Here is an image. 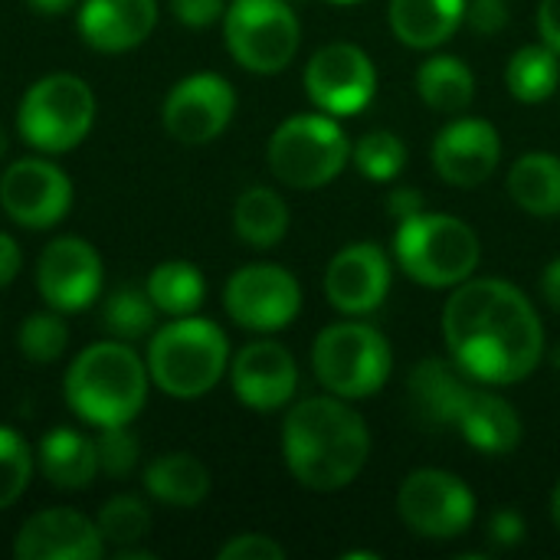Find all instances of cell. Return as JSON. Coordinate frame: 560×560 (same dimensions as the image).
<instances>
[{
    "instance_id": "2e32d148",
    "label": "cell",
    "mask_w": 560,
    "mask_h": 560,
    "mask_svg": "<svg viewBox=\"0 0 560 560\" xmlns=\"http://www.w3.org/2000/svg\"><path fill=\"white\" fill-rule=\"evenodd\" d=\"M230 384L246 410L276 413L289 407L299 390V364L285 345L259 338L240 348L230 361Z\"/></svg>"
},
{
    "instance_id": "ffe728a7",
    "label": "cell",
    "mask_w": 560,
    "mask_h": 560,
    "mask_svg": "<svg viewBox=\"0 0 560 560\" xmlns=\"http://www.w3.org/2000/svg\"><path fill=\"white\" fill-rule=\"evenodd\" d=\"M158 0H82L79 33L95 52H128L138 49L158 26Z\"/></svg>"
},
{
    "instance_id": "4316f807",
    "label": "cell",
    "mask_w": 560,
    "mask_h": 560,
    "mask_svg": "<svg viewBox=\"0 0 560 560\" xmlns=\"http://www.w3.org/2000/svg\"><path fill=\"white\" fill-rule=\"evenodd\" d=\"M509 197L532 217H560V158L548 151L522 154L509 171Z\"/></svg>"
},
{
    "instance_id": "836d02e7",
    "label": "cell",
    "mask_w": 560,
    "mask_h": 560,
    "mask_svg": "<svg viewBox=\"0 0 560 560\" xmlns=\"http://www.w3.org/2000/svg\"><path fill=\"white\" fill-rule=\"evenodd\" d=\"M16 348L33 364L59 361L66 354V348H69V325H66L62 312L46 308V312L26 315L20 331H16Z\"/></svg>"
},
{
    "instance_id": "f546056e",
    "label": "cell",
    "mask_w": 560,
    "mask_h": 560,
    "mask_svg": "<svg viewBox=\"0 0 560 560\" xmlns=\"http://www.w3.org/2000/svg\"><path fill=\"white\" fill-rule=\"evenodd\" d=\"M505 85L525 105L548 102L560 85V56L548 43H528L515 49L505 66Z\"/></svg>"
},
{
    "instance_id": "5bb4252c",
    "label": "cell",
    "mask_w": 560,
    "mask_h": 560,
    "mask_svg": "<svg viewBox=\"0 0 560 560\" xmlns=\"http://www.w3.org/2000/svg\"><path fill=\"white\" fill-rule=\"evenodd\" d=\"M305 92L325 115H358L377 92L374 59L354 43H328L305 62Z\"/></svg>"
},
{
    "instance_id": "bcb514c9",
    "label": "cell",
    "mask_w": 560,
    "mask_h": 560,
    "mask_svg": "<svg viewBox=\"0 0 560 560\" xmlns=\"http://www.w3.org/2000/svg\"><path fill=\"white\" fill-rule=\"evenodd\" d=\"M115 560H154V555L135 548V545H128V548H118V551H115Z\"/></svg>"
},
{
    "instance_id": "d590c367",
    "label": "cell",
    "mask_w": 560,
    "mask_h": 560,
    "mask_svg": "<svg viewBox=\"0 0 560 560\" xmlns=\"http://www.w3.org/2000/svg\"><path fill=\"white\" fill-rule=\"evenodd\" d=\"M98 450V466L112 479H125L138 469L141 463V443L128 427H102L95 436Z\"/></svg>"
},
{
    "instance_id": "b9f144b4",
    "label": "cell",
    "mask_w": 560,
    "mask_h": 560,
    "mask_svg": "<svg viewBox=\"0 0 560 560\" xmlns=\"http://www.w3.org/2000/svg\"><path fill=\"white\" fill-rule=\"evenodd\" d=\"M20 269H23V249L10 233L0 230V289H7L20 276Z\"/></svg>"
},
{
    "instance_id": "603a6c76",
    "label": "cell",
    "mask_w": 560,
    "mask_h": 560,
    "mask_svg": "<svg viewBox=\"0 0 560 560\" xmlns=\"http://www.w3.org/2000/svg\"><path fill=\"white\" fill-rule=\"evenodd\" d=\"M36 469L46 476L49 486L62 492H82L102 472L95 436H85L72 427L49 430L36 446Z\"/></svg>"
},
{
    "instance_id": "f35d334b",
    "label": "cell",
    "mask_w": 560,
    "mask_h": 560,
    "mask_svg": "<svg viewBox=\"0 0 560 560\" xmlns=\"http://www.w3.org/2000/svg\"><path fill=\"white\" fill-rule=\"evenodd\" d=\"M489 541L495 545V548H518L522 541H525V535H528V528H525V518H522V512H515V509H499V512H492V518H489Z\"/></svg>"
},
{
    "instance_id": "7bdbcfd3",
    "label": "cell",
    "mask_w": 560,
    "mask_h": 560,
    "mask_svg": "<svg viewBox=\"0 0 560 560\" xmlns=\"http://www.w3.org/2000/svg\"><path fill=\"white\" fill-rule=\"evenodd\" d=\"M538 33H541V43H548L560 56V0H541V7H538Z\"/></svg>"
},
{
    "instance_id": "60d3db41",
    "label": "cell",
    "mask_w": 560,
    "mask_h": 560,
    "mask_svg": "<svg viewBox=\"0 0 560 560\" xmlns=\"http://www.w3.org/2000/svg\"><path fill=\"white\" fill-rule=\"evenodd\" d=\"M427 210V203H423V194L417 190V187H397V190H390V197H387V213L400 223V220H410V217H417V213H423Z\"/></svg>"
},
{
    "instance_id": "f907efd6",
    "label": "cell",
    "mask_w": 560,
    "mask_h": 560,
    "mask_svg": "<svg viewBox=\"0 0 560 560\" xmlns=\"http://www.w3.org/2000/svg\"><path fill=\"white\" fill-rule=\"evenodd\" d=\"M472 3H495V7H509V0H472Z\"/></svg>"
},
{
    "instance_id": "816d5d0a",
    "label": "cell",
    "mask_w": 560,
    "mask_h": 560,
    "mask_svg": "<svg viewBox=\"0 0 560 560\" xmlns=\"http://www.w3.org/2000/svg\"><path fill=\"white\" fill-rule=\"evenodd\" d=\"M331 3H361V0H331Z\"/></svg>"
},
{
    "instance_id": "7a4b0ae2",
    "label": "cell",
    "mask_w": 560,
    "mask_h": 560,
    "mask_svg": "<svg viewBox=\"0 0 560 560\" xmlns=\"http://www.w3.org/2000/svg\"><path fill=\"white\" fill-rule=\"evenodd\" d=\"M371 430L364 417L335 394L305 397L289 407L282 423V459L308 492H341L368 466Z\"/></svg>"
},
{
    "instance_id": "3957f363",
    "label": "cell",
    "mask_w": 560,
    "mask_h": 560,
    "mask_svg": "<svg viewBox=\"0 0 560 560\" xmlns=\"http://www.w3.org/2000/svg\"><path fill=\"white\" fill-rule=\"evenodd\" d=\"M151 390V374L144 358L131 348V341H95L82 348L66 377L62 397L66 407L89 427H131L144 410Z\"/></svg>"
},
{
    "instance_id": "9c48e42d",
    "label": "cell",
    "mask_w": 560,
    "mask_h": 560,
    "mask_svg": "<svg viewBox=\"0 0 560 560\" xmlns=\"http://www.w3.org/2000/svg\"><path fill=\"white\" fill-rule=\"evenodd\" d=\"M223 43L246 72L276 75L292 66L302 46V23L292 0H230Z\"/></svg>"
},
{
    "instance_id": "ac0fdd59",
    "label": "cell",
    "mask_w": 560,
    "mask_h": 560,
    "mask_svg": "<svg viewBox=\"0 0 560 560\" xmlns=\"http://www.w3.org/2000/svg\"><path fill=\"white\" fill-rule=\"evenodd\" d=\"M502 161V138L486 118H453L433 138V167L450 187L486 184Z\"/></svg>"
},
{
    "instance_id": "8fae6325",
    "label": "cell",
    "mask_w": 560,
    "mask_h": 560,
    "mask_svg": "<svg viewBox=\"0 0 560 560\" xmlns=\"http://www.w3.org/2000/svg\"><path fill=\"white\" fill-rule=\"evenodd\" d=\"M223 308L240 328L256 335H276L299 318L302 285L285 266L249 262L226 279Z\"/></svg>"
},
{
    "instance_id": "f6af8a7d",
    "label": "cell",
    "mask_w": 560,
    "mask_h": 560,
    "mask_svg": "<svg viewBox=\"0 0 560 560\" xmlns=\"http://www.w3.org/2000/svg\"><path fill=\"white\" fill-rule=\"evenodd\" d=\"M72 3L75 0H26V7L39 16H62L72 10Z\"/></svg>"
},
{
    "instance_id": "484cf974",
    "label": "cell",
    "mask_w": 560,
    "mask_h": 560,
    "mask_svg": "<svg viewBox=\"0 0 560 560\" xmlns=\"http://www.w3.org/2000/svg\"><path fill=\"white\" fill-rule=\"evenodd\" d=\"M233 230L253 249H272L289 233V203L266 184L246 187L233 203Z\"/></svg>"
},
{
    "instance_id": "4fadbf2b",
    "label": "cell",
    "mask_w": 560,
    "mask_h": 560,
    "mask_svg": "<svg viewBox=\"0 0 560 560\" xmlns=\"http://www.w3.org/2000/svg\"><path fill=\"white\" fill-rule=\"evenodd\" d=\"M69 174L46 158H20L0 174V210L23 230H52L72 210Z\"/></svg>"
},
{
    "instance_id": "8992f818",
    "label": "cell",
    "mask_w": 560,
    "mask_h": 560,
    "mask_svg": "<svg viewBox=\"0 0 560 560\" xmlns=\"http://www.w3.org/2000/svg\"><path fill=\"white\" fill-rule=\"evenodd\" d=\"M95 125V92L75 72H49L36 79L16 105V131L39 154H66L79 148Z\"/></svg>"
},
{
    "instance_id": "1f68e13d",
    "label": "cell",
    "mask_w": 560,
    "mask_h": 560,
    "mask_svg": "<svg viewBox=\"0 0 560 560\" xmlns=\"http://www.w3.org/2000/svg\"><path fill=\"white\" fill-rule=\"evenodd\" d=\"M95 525H98L102 541L118 551V548L138 545L151 532V509H148L144 499H138L131 492H121V495H112L98 509Z\"/></svg>"
},
{
    "instance_id": "cb8c5ba5",
    "label": "cell",
    "mask_w": 560,
    "mask_h": 560,
    "mask_svg": "<svg viewBox=\"0 0 560 560\" xmlns=\"http://www.w3.org/2000/svg\"><path fill=\"white\" fill-rule=\"evenodd\" d=\"M469 0H390L387 20L394 36L410 49H436L466 23Z\"/></svg>"
},
{
    "instance_id": "d6986e66",
    "label": "cell",
    "mask_w": 560,
    "mask_h": 560,
    "mask_svg": "<svg viewBox=\"0 0 560 560\" xmlns=\"http://www.w3.org/2000/svg\"><path fill=\"white\" fill-rule=\"evenodd\" d=\"M102 555L105 541L95 518L66 505L30 515L13 538L16 560H95Z\"/></svg>"
},
{
    "instance_id": "d4e9b609",
    "label": "cell",
    "mask_w": 560,
    "mask_h": 560,
    "mask_svg": "<svg viewBox=\"0 0 560 560\" xmlns=\"http://www.w3.org/2000/svg\"><path fill=\"white\" fill-rule=\"evenodd\" d=\"M144 492L171 509H197L210 495V469L190 453H161L144 466Z\"/></svg>"
},
{
    "instance_id": "9a60e30c",
    "label": "cell",
    "mask_w": 560,
    "mask_h": 560,
    "mask_svg": "<svg viewBox=\"0 0 560 560\" xmlns=\"http://www.w3.org/2000/svg\"><path fill=\"white\" fill-rule=\"evenodd\" d=\"M105 266L98 249L82 236H56L36 262V292L46 308L75 315L95 305Z\"/></svg>"
},
{
    "instance_id": "e0dca14e",
    "label": "cell",
    "mask_w": 560,
    "mask_h": 560,
    "mask_svg": "<svg viewBox=\"0 0 560 560\" xmlns=\"http://www.w3.org/2000/svg\"><path fill=\"white\" fill-rule=\"evenodd\" d=\"M390 259L377 243H351L338 249L325 269V299L341 315H371L390 292Z\"/></svg>"
},
{
    "instance_id": "4dcf8cb0",
    "label": "cell",
    "mask_w": 560,
    "mask_h": 560,
    "mask_svg": "<svg viewBox=\"0 0 560 560\" xmlns=\"http://www.w3.org/2000/svg\"><path fill=\"white\" fill-rule=\"evenodd\" d=\"M154 318H158V308L148 295V289H138V285H125V289H115L105 305H102V322H105V331L118 341H138V338H148L154 331Z\"/></svg>"
},
{
    "instance_id": "d6a6232c",
    "label": "cell",
    "mask_w": 560,
    "mask_h": 560,
    "mask_svg": "<svg viewBox=\"0 0 560 560\" xmlns=\"http://www.w3.org/2000/svg\"><path fill=\"white\" fill-rule=\"evenodd\" d=\"M351 161L368 180L387 184V180L400 177V171L407 167V144L400 135L377 128V131H368L354 141Z\"/></svg>"
},
{
    "instance_id": "44dd1931",
    "label": "cell",
    "mask_w": 560,
    "mask_h": 560,
    "mask_svg": "<svg viewBox=\"0 0 560 560\" xmlns=\"http://www.w3.org/2000/svg\"><path fill=\"white\" fill-rule=\"evenodd\" d=\"M469 390V374L453 358H423L407 381L413 417L427 430H456V417Z\"/></svg>"
},
{
    "instance_id": "f1b7e54d",
    "label": "cell",
    "mask_w": 560,
    "mask_h": 560,
    "mask_svg": "<svg viewBox=\"0 0 560 560\" xmlns=\"http://www.w3.org/2000/svg\"><path fill=\"white\" fill-rule=\"evenodd\" d=\"M144 289H148L154 308L167 318L197 315V308L207 299V279L187 259H167V262L154 266Z\"/></svg>"
},
{
    "instance_id": "277c9868",
    "label": "cell",
    "mask_w": 560,
    "mask_h": 560,
    "mask_svg": "<svg viewBox=\"0 0 560 560\" xmlns=\"http://www.w3.org/2000/svg\"><path fill=\"white\" fill-rule=\"evenodd\" d=\"M144 364L161 394L174 400H197L210 394L230 371V341L226 331L210 318H171L151 331Z\"/></svg>"
},
{
    "instance_id": "ee69618b",
    "label": "cell",
    "mask_w": 560,
    "mask_h": 560,
    "mask_svg": "<svg viewBox=\"0 0 560 560\" xmlns=\"http://www.w3.org/2000/svg\"><path fill=\"white\" fill-rule=\"evenodd\" d=\"M541 299L548 302V308L560 312V256L551 259L541 272Z\"/></svg>"
},
{
    "instance_id": "8d00e7d4",
    "label": "cell",
    "mask_w": 560,
    "mask_h": 560,
    "mask_svg": "<svg viewBox=\"0 0 560 560\" xmlns=\"http://www.w3.org/2000/svg\"><path fill=\"white\" fill-rule=\"evenodd\" d=\"M220 560H285V548L269 538V535H259V532H246V535H236L230 538L220 551Z\"/></svg>"
},
{
    "instance_id": "c3c4849f",
    "label": "cell",
    "mask_w": 560,
    "mask_h": 560,
    "mask_svg": "<svg viewBox=\"0 0 560 560\" xmlns=\"http://www.w3.org/2000/svg\"><path fill=\"white\" fill-rule=\"evenodd\" d=\"M345 560H381V555L377 551H348Z\"/></svg>"
},
{
    "instance_id": "5b68a950",
    "label": "cell",
    "mask_w": 560,
    "mask_h": 560,
    "mask_svg": "<svg viewBox=\"0 0 560 560\" xmlns=\"http://www.w3.org/2000/svg\"><path fill=\"white\" fill-rule=\"evenodd\" d=\"M394 259L413 282L427 289H456L476 276L482 243L466 220L423 210L397 223Z\"/></svg>"
},
{
    "instance_id": "74e56055",
    "label": "cell",
    "mask_w": 560,
    "mask_h": 560,
    "mask_svg": "<svg viewBox=\"0 0 560 560\" xmlns=\"http://www.w3.org/2000/svg\"><path fill=\"white\" fill-rule=\"evenodd\" d=\"M171 13L177 23H184L190 30H203V26H213L217 20H223L226 0H171Z\"/></svg>"
},
{
    "instance_id": "7c38bea8",
    "label": "cell",
    "mask_w": 560,
    "mask_h": 560,
    "mask_svg": "<svg viewBox=\"0 0 560 560\" xmlns=\"http://www.w3.org/2000/svg\"><path fill=\"white\" fill-rule=\"evenodd\" d=\"M236 115V89L220 72H190L171 85L161 105L164 131L187 144L200 148L217 141Z\"/></svg>"
},
{
    "instance_id": "681fc988",
    "label": "cell",
    "mask_w": 560,
    "mask_h": 560,
    "mask_svg": "<svg viewBox=\"0 0 560 560\" xmlns=\"http://www.w3.org/2000/svg\"><path fill=\"white\" fill-rule=\"evenodd\" d=\"M7 144H10V141H7V131H3V128H0V158H3V154H7Z\"/></svg>"
},
{
    "instance_id": "30bf717a",
    "label": "cell",
    "mask_w": 560,
    "mask_h": 560,
    "mask_svg": "<svg viewBox=\"0 0 560 560\" xmlns=\"http://www.w3.org/2000/svg\"><path fill=\"white\" fill-rule=\"evenodd\" d=\"M400 522L430 541H453L476 522L472 489L446 469H417L397 489Z\"/></svg>"
},
{
    "instance_id": "83f0119b",
    "label": "cell",
    "mask_w": 560,
    "mask_h": 560,
    "mask_svg": "<svg viewBox=\"0 0 560 560\" xmlns=\"http://www.w3.org/2000/svg\"><path fill=\"white\" fill-rule=\"evenodd\" d=\"M417 92L427 108L440 115H459L476 98V75L459 56H430L417 69Z\"/></svg>"
},
{
    "instance_id": "7dc6e473",
    "label": "cell",
    "mask_w": 560,
    "mask_h": 560,
    "mask_svg": "<svg viewBox=\"0 0 560 560\" xmlns=\"http://www.w3.org/2000/svg\"><path fill=\"white\" fill-rule=\"evenodd\" d=\"M551 522H555V528L560 532V479L558 486H555V492H551Z\"/></svg>"
},
{
    "instance_id": "52a82bcc",
    "label": "cell",
    "mask_w": 560,
    "mask_h": 560,
    "mask_svg": "<svg viewBox=\"0 0 560 560\" xmlns=\"http://www.w3.org/2000/svg\"><path fill=\"white\" fill-rule=\"evenodd\" d=\"M318 384L341 400L374 397L394 374V351L384 331L368 322H335L312 345Z\"/></svg>"
},
{
    "instance_id": "ba28073f",
    "label": "cell",
    "mask_w": 560,
    "mask_h": 560,
    "mask_svg": "<svg viewBox=\"0 0 560 560\" xmlns=\"http://www.w3.org/2000/svg\"><path fill=\"white\" fill-rule=\"evenodd\" d=\"M266 161L279 184L292 190H318L348 167L351 141L335 115L302 112L272 131Z\"/></svg>"
},
{
    "instance_id": "e575fe53",
    "label": "cell",
    "mask_w": 560,
    "mask_h": 560,
    "mask_svg": "<svg viewBox=\"0 0 560 560\" xmlns=\"http://www.w3.org/2000/svg\"><path fill=\"white\" fill-rule=\"evenodd\" d=\"M36 472V453L13 427L0 423V512L16 505Z\"/></svg>"
},
{
    "instance_id": "ab89813d",
    "label": "cell",
    "mask_w": 560,
    "mask_h": 560,
    "mask_svg": "<svg viewBox=\"0 0 560 560\" xmlns=\"http://www.w3.org/2000/svg\"><path fill=\"white\" fill-rule=\"evenodd\" d=\"M466 23L482 33V36H495L509 26V7H495V3H466Z\"/></svg>"
},
{
    "instance_id": "7402d4cb",
    "label": "cell",
    "mask_w": 560,
    "mask_h": 560,
    "mask_svg": "<svg viewBox=\"0 0 560 560\" xmlns=\"http://www.w3.org/2000/svg\"><path fill=\"white\" fill-rule=\"evenodd\" d=\"M456 430L463 433V440L486 453V456H509L518 450L522 443V417L518 410L499 397L495 390H482L472 387L459 407V417H456Z\"/></svg>"
},
{
    "instance_id": "6da1fadb",
    "label": "cell",
    "mask_w": 560,
    "mask_h": 560,
    "mask_svg": "<svg viewBox=\"0 0 560 560\" xmlns=\"http://www.w3.org/2000/svg\"><path fill=\"white\" fill-rule=\"evenodd\" d=\"M443 341L469 381L512 387L545 358V325L535 302L505 279H466L443 305Z\"/></svg>"
}]
</instances>
